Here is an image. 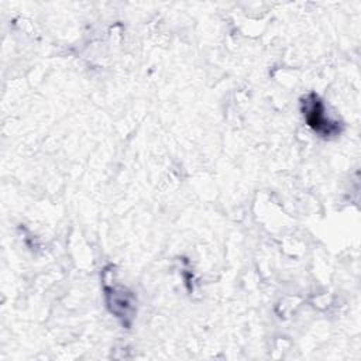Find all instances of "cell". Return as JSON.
<instances>
[{
  "label": "cell",
  "mask_w": 361,
  "mask_h": 361,
  "mask_svg": "<svg viewBox=\"0 0 361 361\" xmlns=\"http://www.w3.org/2000/svg\"><path fill=\"white\" fill-rule=\"evenodd\" d=\"M303 114L306 117L307 124L319 134L330 135L338 130L337 124L330 121L329 117L326 116L322 100L313 93L303 100Z\"/></svg>",
  "instance_id": "1"
}]
</instances>
